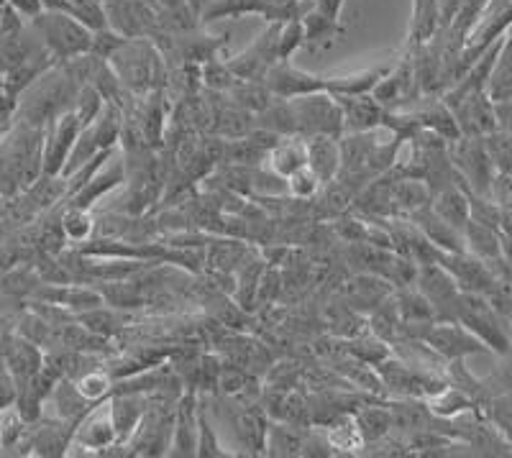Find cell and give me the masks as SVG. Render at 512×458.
Instances as JSON below:
<instances>
[{"instance_id":"7a4b0ae2","label":"cell","mask_w":512,"mask_h":458,"mask_svg":"<svg viewBox=\"0 0 512 458\" xmlns=\"http://www.w3.org/2000/svg\"><path fill=\"white\" fill-rule=\"evenodd\" d=\"M75 77L67 72L64 64H52L44 75L36 77L24 93L18 95L13 121H26L34 126H47L64 111H70L77 98Z\"/></svg>"},{"instance_id":"3957f363","label":"cell","mask_w":512,"mask_h":458,"mask_svg":"<svg viewBox=\"0 0 512 458\" xmlns=\"http://www.w3.org/2000/svg\"><path fill=\"white\" fill-rule=\"evenodd\" d=\"M111 67L121 77L123 87L134 95H152L162 87L164 80V59L157 44L144 36L126 39L116 49L111 59Z\"/></svg>"},{"instance_id":"ee69618b","label":"cell","mask_w":512,"mask_h":458,"mask_svg":"<svg viewBox=\"0 0 512 458\" xmlns=\"http://www.w3.org/2000/svg\"><path fill=\"white\" fill-rule=\"evenodd\" d=\"M105 103H108V100L103 98V93H100L98 87L82 85L80 90H77V98H75V103H72V111H75V116L80 118L82 126H90V123H95V118L103 113Z\"/></svg>"},{"instance_id":"cb8c5ba5","label":"cell","mask_w":512,"mask_h":458,"mask_svg":"<svg viewBox=\"0 0 512 458\" xmlns=\"http://www.w3.org/2000/svg\"><path fill=\"white\" fill-rule=\"evenodd\" d=\"M410 221H413L415 226H418L420 231L428 236V241H431L436 249H441V251H466L464 231H461V228H456V226H451V223L443 221L441 215H438L433 208L420 210V213H415Z\"/></svg>"},{"instance_id":"d6986e66","label":"cell","mask_w":512,"mask_h":458,"mask_svg":"<svg viewBox=\"0 0 512 458\" xmlns=\"http://www.w3.org/2000/svg\"><path fill=\"white\" fill-rule=\"evenodd\" d=\"M126 182V162L116 159V162H105L98 172L90 177V182L82 190H77L72 198H67V205H77V208L93 210L98 200H103L105 195H111L113 190Z\"/></svg>"},{"instance_id":"5bb4252c","label":"cell","mask_w":512,"mask_h":458,"mask_svg":"<svg viewBox=\"0 0 512 458\" xmlns=\"http://www.w3.org/2000/svg\"><path fill=\"white\" fill-rule=\"evenodd\" d=\"M116 443L121 441H118V433H116V425H113L108 400L98 402V405H95L93 410H90L80 423H77L75 435H72V448L108 453L111 448H116Z\"/></svg>"},{"instance_id":"681fc988","label":"cell","mask_w":512,"mask_h":458,"mask_svg":"<svg viewBox=\"0 0 512 458\" xmlns=\"http://www.w3.org/2000/svg\"><path fill=\"white\" fill-rule=\"evenodd\" d=\"M198 456H226V451H221V443H218L216 433L210 428L208 415H205V407L198 405Z\"/></svg>"},{"instance_id":"7c38bea8","label":"cell","mask_w":512,"mask_h":458,"mask_svg":"<svg viewBox=\"0 0 512 458\" xmlns=\"http://www.w3.org/2000/svg\"><path fill=\"white\" fill-rule=\"evenodd\" d=\"M436 261L454 277V282L459 285L461 292L484 295V292L497 282L495 269L489 267L487 261L469 254V251H438Z\"/></svg>"},{"instance_id":"9a60e30c","label":"cell","mask_w":512,"mask_h":458,"mask_svg":"<svg viewBox=\"0 0 512 458\" xmlns=\"http://www.w3.org/2000/svg\"><path fill=\"white\" fill-rule=\"evenodd\" d=\"M264 85L269 87V93L274 98H300V95H310V93H320V90H326V77L310 75V72L300 70L290 59H280V62L274 64L272 70H269L267 80Z\"/></svg>"},{"instance_id":"c3c4849f","label":"cell","mask_w":512,"mask_h":458,"mask_svg":"<svg viewBox=\"0 0 512 458\" xmlns=\"http://www.w3.org/2000/svg\"><path fill=\"white\" fill-rule=\"evenodd\" d=\"M351 354H354V359L364 361V364L369 366H379L384 359H390V348H387V341H382V338L374 336L372 341H367V338H361V341L351 343Z\"/></svg>"},{"instance_id":"2e32d148","label":"cell","mask_w":512,"mask_h":458,"mask_svg":"<svg viewBox=\"0 0 512 458\" xmlns=\"http://www.w3.org/2000/svg\"><path fill=\"white\" fill-rule=\"evenodd\" d=\"M344 111V128L346 134H367V131H379L384 128V116L387 108L374 98L367 95H333Z\"/></svg>"},{"instance_id":"30bf717a","label":"cell","mask_w":512,"mask_h":458,"mask_svg":"<svg viewBox=\"0 0 512 458\" xmlns=\"http://www.w3.org/2000/svg\"><path fill=\"white\" fill-rule=\"evenodd\" d=\"M420 341L431 348L433 354L441 356V359L446 361H456V359L464 361L466 356L489 351V348L484 346V343L479 341L469 328H464L459 320H436V323H431L428 328H425Z\"/></svg>"},{"instance_id":"f5cc1de1","label":"cell","mask_w":512,"mask_h":458,"mask_svg":"<svg viewBox=\"0 0 512 458\" xmlns=\"http://www.w3.org/2000/svg\"><path fill=\"white\" fill-rule=\"evenodd\" d=\"M8 3H11L13 11L21 13V16L26 18H36L41 11H44L41 0H8Z\"/></svg>"},{"instance_id":"8fae6325","label":"cell","mask_w":512,"mask_h":458,"mask_svg":"<svg viewBox=\"0 0 512 458\" xmlns=\"http://www.w3.org/2000/svg\"><path fill=\"white\" fill-rule=\"evenodd\" d=\"M415 287L428 297V302H431L433 310H436L438 320H456V308H459L461 290L454 282V277H451V274L438 264V261L420 264Z\"/></svg>"},{"instance_id":"ba28073f","label":"cell","mask_w":512,"mask_h":458,"mask_svg":"<svg viewBox=\"0 0 512 458\" xmlns=\"http://www.w3.org/2000/svg\"><path fill=\"white\" fill-rule=\"evenodd\" d=\"M443 100L448 103V108L454 111L456 123H459L461 136H484L495 134L500 128L497 121V105L489 100L487 90H469V93H454V90H446Z\"/></svg>"},{"instance_id":"8992f818","label":"cell","mask_w":512,"mask_h":458,"mask_svg":"<svg viewBox=\"0 0 512 458\" xmlns=\"http://www.w3.org/2000/svg\"><path fill=\"white\" fill-rule=\"evenodd\" d=\"M290 105L292 113H295L297 136H303V139H308V136H338L341 139L346 134L344 111L328 90L292 98Z\"/></svg>"},{"instance_id":"8d00e7d4","label":"cell","mask_w":512,"mask_h":458,"mask_svg":"<svg viewBox=\"0 0 512 458\" xmlns=\"http://www.w3.org/2000/svg\"><path fill=\"white\" fill-rule=\"evenodd\" d=\"M256 126L269 128L277 136H297V123L290 100L274 98L262 113H256Z\"/></svg>"},{"instance_id":"9f6ffc18","label":"cell","mask_w":512,"mask_h":458,"mask_svg":"<svg viewBox=\"0 0 512 458\" xmlns=\"http://www.w3.org/2000/svg\"><path fill=\"white\" fill-rule=\"evenodd\" d=\"M3 95H6V75L0 72V100H3Z\"/></svg>"},{"instance_id":"e0dca14e","label":"cell","mask_w":512,"mask_h":458,"mask_svg":"<svg viewBox=\"0 0 512 458\" xmlns=\"http://www.w3.org/2000/svg\"><path fill=\"white\" fill-rule=\"evenodd\" d=\"M169 456H198V395L185 392L175 407Z\"/></svg>"},{"instance_id":"83f0119b","label":"cell","mask_w":512,"mask_h":458,"mask_svg":"<svg viewBox=\"0 0 512 458\" xmlns=\"http://www.w3.org/2000/svg\"><path fill=\"white\" fill-rule=\"evenodd\" d=\"M41 300L54 302V305H62L64 310H72V313H88V310L100 308L105 305V297L100 290H90V287H54V290H39Z\"/></svg>"},{"instance_id":"d4e9b609","label":"cell","mask_w":512,"mask_h":458,"mask_svg":"<svg viewBox=\"0 0 512 458\" xmlns=\"http://www.w3.org/2000/svg\"><path fill=\"white\" fill-rule=\"evenodd\" d=\"M431 208L441 215L443 221L464 231L466 223L472 221V203H469V190L461 182L448 185L443 190L433 192Z\"/></svg>"},{"instance_id":"f907efd6","label":"cell","mask_w":512,"mask_h":458,"mask_svg":"<svg viewBox=\"0 0 512 458\" xmlns=\"http://www.w3.org/2000/svg\"><path fill=\"white\" fill-rule=\"evenodd\" d=\"M300 47H305L303 18L300 21H287L280 31V59H290Z\"/></svg>"},{"instance_id":"d590c367","label":"cell","mask_w":512,"mask_h":458,"mask_svg":"<svg viewBox=\"0 0 512 458\" xmlns=\"http://www.w3.org/2000/svg\"><path fill=\"white\" fill-rule=\"evenodd\" d=\"M428 400V410L438 418H459L461 412H469L472 410V397L466 395L464 389L454 387V384H446L443 389L433 392L431 397H425Z\"/></svg>"},{"instance_id":"f1b7e54d","label":"cell","mask_w":512,"mask_h":458,"mask_svg":"<svg viewBox=\"0 0 512 458\" xmlns=\"http://www.w3.org/2000/svg\"><path fill=\"white\" fill-rule=\"evenodd\" d=\"M303 29H305V47L313 49V52H326V49H331L333 44L346 34L341 21H333V18L315 11V8L303 18Z\"/></svg>"},{"instance_id":"603a6c76","label":"cell","mask_w":512,"mask_h":458,"mask_svg":"<svg viewBox=\"0 0 512 458\" xmlns=\"http://www.w3.org/2000/svg\"><path fill=\"white\" fill-rule=\"evenodd\" d=\"M305 144H308V167L318 174L320 182L326 185V182L336 180L341 174V164H344L341 139L338 136H308Z\"/></svg>"},{"instance_id":"1f68e13d","label":"cell","mask_w":512,"mask_h":458,"mask_svg":"<svg viewBox=\"0 0 512 458\" xmlns=\"http://www.w3.org/2000/svg\"><path fill=\"white\" fill-rule=\"evenodd\" d=\"M395 300H397V308H400L402 323L428 325L438 320L436 310H433V305L428 302V297H425L415 285L395 290Z\"/></svg>"},{"instance_id":"f546056e","label":"cell","mask_w":512,"mask_h":458,"mask_svg":"<svg viewBox=\"0 0 512 458\" xmlns=\"http://www.w3.org/2000/svg\"><path fill=\"white\" fill-rule=\"evenodd\" d=\"M484 90H487L489 100L495 105L512 100V39L507 34L505 41H502L500 54H497L495 67L489 72V80Z\"/></svg>"},{"instance_id":"7bdbcfd3","label":"cell","mask_w":512,"mask_h":458,"mask_svg":"<svg viewBox=\"0 0 512 458\" xmlns=\"http://www.w3.org/2000/svg\"><path fill=\"white\" fill-rule=\"evenodd\" d=\"M328 443H331L333 451H359V448L367 446L364 435H361L359 425L354 418L338 420L328 428Z\"/></svg>"},{"instance_id":"ac0fdd59","label":"cell","mask_w":512,"mask_h":458,"mask_svg":"<svg viewBox=\"0 0 512 458\" xmlns=\"http://www.w3.org/2000/svg\"><path fill=\"white\" fill-rule=\"evenodd\" d=\"M111 407V418L116 425L118 441L126 443L128 438H134L139 425L144 423L146 412H149V395L144 392H126V389H116L108 400Z\"/></svg>"},{"instance_id":"6da1fadb","label":"cell","mask_w":512,"mask_h":458,"mask_svg":"<svg viewBox=\"0 0 512 458\" xmlns=\"http://www.w3.org/2000/svg\"><path fill=\"white\" fill-rule=\"evenodd\" d=\"M44 131L26 121H13L0 134V190L3 195L24 192L44 174Z\"/></svg>"},{"instance_id":"44dd1931","label":"cell","mask_w":512,"mask_h":458,"mask_svg":"<svg viewBox=\"0 0 512 458\" xmlns=\"http://www.w3.org/2000/svg\"><path fill=\"white\" fill-rule=\"evenodd\" d=\"M47 405L54 410V418L75 425V428H77V423H80V420L85 418V415H88V412L95 407L93 402L82 397V392L77 389L75 379H67V377L59 379V382L54 384L52 392H49V397H47Z\"/></svg>"},{"instance_id":"db71d44e","label":"cell","mask_w":512,"mask_h":458,"mask_svg":"<svg viewBox=\"0 0 512 458\" xmlns=\"http://www.w3.org/2000/svg\"><path fill=\"white\" fill-rule=\"evenodd\" d=\"M497 121H500V131L512 134V100L497 105Z\"/></svg>"},{"instance_id":"4fadbf2b","label":"cell","mask_w":512,"mask_h":458,"mask_svg":"<svg viewBox=\"0 0 512 458\" xmlns=\"http://www.w3.org/2000/svg\"><path fill=\"white\" fill-rule=\"evenodd\" d=\"M82 128L85 126H82L72 108L47 123V131H44V174L64 172L67 159L72 154V146H75Z\"/></svg>"},{"instance_id":"f6af8a7d","label":"cell","mask_w":512,"mask_h":458,"mask_svg":"<svg viewBox=\"0 0 512 458\" xmlns=\"http://www.w3.org/2000/svg\"><path fill=\"white\" fill-rule=\"evenodd\" d=\"M200 77H203V82L210 87V90H213V93H221V95L231 93L233 85L239 82V77L233 75L231 67H228V62H221L218 57L203 62Z\"/></svg>"},{"instance_id":"816d5d0a","label":"cell","mask_w":512,"mask_h":458,"mask_svg":"<svg viewBox=\"0 0 512 458\" xmlns=\"http://www.w3.org/2000/svg\"><path fill=\"white\" fill-rule=\"evenodd\" d=\"M346 0H313V8L323 16L333 18V21H341V11H344Z\"/></svg>"},{"instance_id":"ab89813d","label":"cell","mask_w":512,"mask_h":458,"mask_svg":"<svg viewBox=\"0 0 512 458\" xmlns=\"http://www.w3.org/2000/svg\"><path fill=\"white\" fill-rule=\"evenodd\" d=\"M400 308H397V300H395V292H392L387 300H382L377 308L372 310V318H369V328L377 338L382 341H395L400 336Z\"/></svg>"},{"instance_id":"ffe728a7","label":"cell","mask_w":512,"mask_h":458,"mask_svg":"<svg viewBox=\"0 0 512 458\" xmlns=\"http://www.w3.org/2000/svg\"><path fill=\"white\" fill-rule=\"evenodd\" d=\"M431 203L433 190L428 182L418 180V177H395V174H392V205H395V218H413L420 210L431 208Z\"/></svg>"},{"instance_id":"7dc6e473","label":"cell","mask_w":512,"mask_h":458,"mask_svg":"<svg viewBox=\"0 0 512 458\" xmlns=\"http://www.w3.org/2000/svg\"><path fill=\"white\" fill-rule=\"evenodd\" d=\"M469 203H472V221L484 223V226L500 231L502 208L495 200L489 198V195H474V192H469Z\"/></svg>"},{"instance_id":"277c9868","label":"cell","mask_w":512,"mask_h":458,"mask_svg":"<svg viewBox=\"0 0 512 458\" xmlns=\"http://www.w3.org/2000/svg\"><path fill=\"white\" fill-rule=\"evenodd\" d=\"M31 29L36 31V39L57 64L70 62V59L90 54L93 49L95 31L85 21L67 11H41L31 18Z\"/></svg>"},{"instance_id":"484cf974","label":"cell","mask_w":512,"mask_h":458,"mask_svg":"<svg viewBox=\"0 0 512 458\" xmlns=\"http://www.w3.org/2000/svg\"><path fill=\"white\" fill-rule=\"evenodd\" d=\"M395 62L377 64V67H369V70L351 72V75L341 77H326V90L331 95H367L372 93L374 87L390 75Z\"/></svg>"},{"instance_id":"836d02e7","label":"cell","mask_w":512,"mask_h":458,"mask_svg":"<svg viewBox=\"0 0 512 458\" xmlns=\"http://www.w3.org/2000/svg\"><path fill=\"white\" fill-rule=\"evenodd\" d=\"M249 256V249L241 246L239 238H221V241H208L205 246V264L210 269H218L223 274H231L233 269L239 267L241 261Z\"/></svg>"},{"instance_id":"74e56055","label":"cell","mask_w":512,"mask_h":458,"mask_svg":"<svg viewBox=\"0 0 512 458\" xmlns=\"http://www.w3.org/2000/svg\"><path fill=\"white\" fill-rule=\"evenodd\" d=\"M64 238L70 244H88L90 238L95 236V218L88 208H77V205H67L59 218Z\"/></svg>"},{"instance_id":"52a82bcc","label":"cell","mask_w":512,"mask_h":458,"mask_svg":"<svg viewBox=\"0 0 512 458\" xmlns=\"http://www.w3.org/2000/svg\"><path fill=\"white\" fill-rule=\"evenodd\" d=\"M451 162H454L466 190L474 192V195H489L492 192L497 169L492 157H489L484 139L459 136L456 141H451Z\"/></svg>"},{"instance_id":"11a10c76","label":"cell","mask_w":512,"mask_h":458,"mask_svg":"<svg viewBox=\"0 0 512 458\" xmlns=\"http://www.w3.org/2000/svg\"><path fill=\"white\" fill-rule=\"evenodd\" d=\"M295 3H300V0H264V11L274 6H295Z\"/></svg>"},{"instance_id":"f35d334b","label":"cell","mask_w":512,"mask_h":458,"mask_svg":"<svg viewBox=\"0 0 512 458\" xmlns=\"http://www.w3.org/2000/svg\"><path fill=\"white\" fill-rule=\"evenodd\" d=\"M354 420L367 443L384 441V438L390 435V430L395 428L392 410H387V407H364V410L356 412Z\"/></svg>"},{"instance_id":"9c48e42d","label":"cell","mask_w":512,"mask_h":458,"mask_svg":"<svg viewBox=\"0 0 512 458\" xmlns=\"http://www.w3.org/2000/svg\"><path fill=\"white\" fill-rule=\"evenodd\" d=\"M280 31L282 24H269L254 44L228 59V67L239 80H267L269 70L280 62Z\"/></svg>"},{"instance_id":"7402d4cb","label":"cell","mask_w":512,"mask_h":458,"mask_svg":"<svg viewBox=\"0 0 512 458\" xmlns=\"http://www.w3.org/2000/svg\"><path fill=\"white\" fill-rule=\"evenodd\" d=\"M410 113H413V118L418 121L420 128H425V131H431V134L441 136V139H446L448 144L461 136L454 111L448 108V103L443 100V95L441 98H433V95L431 98H423V103H420L418 108Z\"/></svg>"},{"instance_id":"5b68a950","label":"cell","mask_w":512,"mask_h":458,"mask_svg":"<svg viewBox=\"0 0 512 458\" xmlns=\"http://www.w3.org/2000/svg\"><path fill=\"white\" fill-rule=\"evenodd\" d=\"M456 320L474 333L489 351L507 356L512 354V325L497 313L484 295L461 292Z\"/></svg>"},{"instance_id":"b9f144b4","label":"cell","mask_w":512,"mask_h":458,"mask_svg":"<svg viewBox=\"0 0 512 458\" xmlns=\"http://www.w3.org/2000/svg\"><path fill=\"white\" fill-rule=\"evenodd\" d=\"M256 13H264V0H210L203 8L200 18L203 21H218V18H244Z\"/></svg>"},{"instance_id":"4dcf8cb0","label":"cell","mask_w":512,"mask_h":458,"mask_svg":"<svg viewBox=\"0 0 512 458\" xmlns=\"http://www.w3.org/2000/svg\"><path fill=\"white\" fill-rule=\"evenodd\" d=\"M267 164L274 172L282 174V177H290L292 172L308 164V144H305L303 136H287V139H282L280 144L274 146Z\"/></svg>"},{"instance_id":"bcb514c9","label":"cell","mask_w":512,"mask_h":458,"mask_svg":"<svg viewBox=\"0 0 512 458\" xmlns=\"http://www.w3.org/2000/svg\"><path fill=\"white\" fill-rule=\"evenodd\" d=\"M320 187H323V182H320V177L308 167V164L287 177V195H290L292 200H300V203L318 198Z\"/></svg>"},{"instance_id":"e575fe53","label":"cell","mask_w":512,"mask_h":458,"mask_svg":"<svg viewBox=\"0 0 512 458\" xmlns=\"http://www.w3.org/2000/svg\"><path fill=\"white\" fill-rule=\"evenodd\" d=\"M305 433L295 423H269L267 453L269 456H303Z\"/></svg>"},{"instance_id":"60d3db41","label":"cell","mask_w":512,"mask_h":458,"mask_svg":"<svg viewBox=\"0 0 512 458\" xmlns=\"http://www.w3.org/2000/svg\"><path fill=\"white\" fill-rule=\"evenodd\" d=\"M75 384L82 397L93 402V405L111 400V395L116 392V377L108 369H88V372H82L75 379Z\"/></svg>"},{"instance_id":"d6a6232c","label":"cell","mask_w":512,"mask_h":458,"mask_svg":"<svg viewBox=\"0 0 512 458\" xmlns=\"http://www.w3.org/2000/svg\"><path fill=\"white\" fill-rule=\"evenodd\" d=\"M466 251L482 261H495L502 256V238L497 228H489L484 223L469 221L464 228Z\"/></svg>"},{"instance_id":"4316f807","label":"cell","mask_w":512,"mask_h":458,"mask_svg":"<svg viewBox=\"0 0 512 458\" xmlns=\"http://www.w3.org/2000/svg\"><path fill=\"white\" fill-rule=\"evenodd\" d=\"M233 430H236V438H239L241 446L249 453H264L267 448V420L259 410L254 407H241L236 415H233Z\"/></svg>"}]
</instances>
